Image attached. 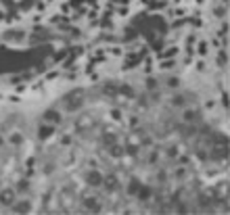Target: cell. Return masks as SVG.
<instances>
[{"mask_svg": "<svg viewBox=\"0 0 230 215\" xmlns=\"http://www.w3.org/2000/svg\"><path fill=\"white\" fill-rule=\"evenodd\" d=\"M172 103L176 104V107H184V96H182V94L174 96V98H172Z\"/></svg>", "mask_w": 230, "mask_h": 215, "instance_id": "cell-3", "label": "cell"}, {"mask_svg": "<svg viewBox=\"0 0 230 215\" xmlns=\"http://www.w3.org/2000/svg\"><path fill=\"white\" fill-rule=\"evenodd\" d=\"M2 142H4V140H2V136H0V146H2Z\"/></svg>", "mask_w": 230, "mask_h": 215, "instance_id": "cell-4", "label": "cell"}, {"mask_svg": "<svg viewBox=\"0 0 230 215\" xmlns=\"http://www.w3.org/2000/svg\"><path fill=\"white\" fill-rule=\"evenodd\" d=\"M42 119L48 121V123H59V119H61V115L57 111H46L44 115H42Z\"/></svg>", "mask_w": 230, "mask_h": 215, "instance_id": "cell-1", "label": "cell"}, {"mask_svg": "<svg viewBox=\"0 0 230 215\" xmlns=\"http://www.w3.org/2000/svg\"><path fill=\"white\" fill-rule=\"evenodd\" d=\"M103 180H105V178H103L98 171H90V173H88V182L92 184V186H100V184H103Z\"/></svg>", "mask_w": 230, "mask_h": 215, "instance_id": "cell-2", "label": "cell"}]
</instances>
